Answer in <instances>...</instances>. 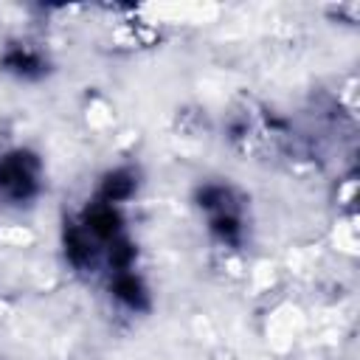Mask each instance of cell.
<instances>
[{
	"mask_svg": "<svg viewBox=\"0 0 360 360\" xmlns=\"http://www.w3.org/2000/svg\"><path fill=\"white\" fill-rule=\"evenodd\" d=\"M37 191V160L17 152L0 160V194L8 200H28Z\"/></svg>",
	"mask_w": 360,
	"mask_h": 360,
	"instance_id": "6da1fadb",
	"label": "cell"
}]
</instances>
